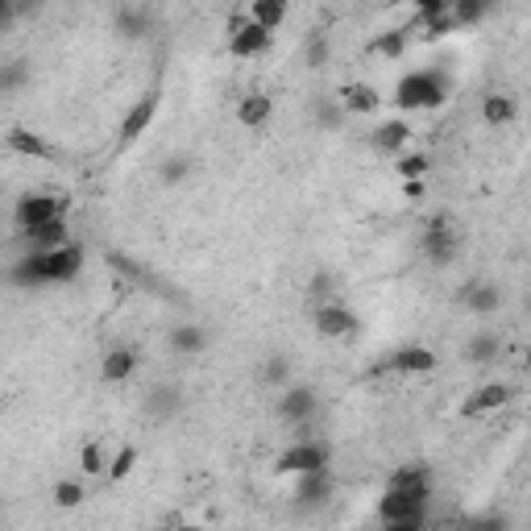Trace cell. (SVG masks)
Masks as SVG:
<instances>
[{"label": "cell", "mask_w": 531, "mask_h": 531, "mask_svg": "<svg viewBox=\"0 0 531 531\" xmlns=\"http://www.w3.org/2000/svg\"><path fill=\"white\" fill-rule=\"evenodd\" d=\"M444 96H449V83L436 71H411L399 79L395 88V104L407 108V113H419V108H440Z\"/></svg>", "instance_id": "3957f363"}, {"label": "cell", "mask_w": 531, "mask_h": 531, "mask_svg": "<svg viewBox=\"0 0 531 531\" xmlns=\"http://www.w3.org/2000/svg\"><path fill=\"white\" fill-rule=\"evenodd\" d=\"M507 399H511V386H507V382H490V386H482L478 395H473V399L465 403V415H486V411L502 407Z\"/></svg>", "instance_id": "9a60e30c"}, {"label": "cell", "mask_w": 531, "mask_h": 531, "mask_svg": "<svg viewBox=\"0 0 531 531\" xmlns=\"http://www.w3.org/2000/svg\"><path fill=\"white\" fill-rule=\"evenodd\" d=\"M270 113H274V104H270V96H262V92L245 96V100L237 104V121H241L245 129H258V125H266V121H270Z\"/></svg>", "instance_id": "2e32d148"}, {"label": "cell", "mask_w": 531, "mask_h": 531, "mask_svg": "<svg viewBox=\"0 0 531 531\" xmlns=\"http://www.w3.org/2000/svg\"><path fill=\"white\" fill-rule=\"evenodd\" d=\"M154 113H158V92H146L142 100L129 108V117H125V125H121V142H133V137H142V133L150 129Z\"/></svg>", "instance_id": "8fae6325"}, {"label": "cell", "mask_w": 531, "mask_h": 531, "mask_svg": "<svg viewBox=\"0 0 531 531\" xmlns=\"http://www.w3.org/2000/svg\"><path fill=\"white\" fill-rule=\"evenodd\" d=\"M266 46H270V30H266V25H258L254 17L229 25V50L237 54V59H258Z\"/></svg>", "instance_id": "8992f818"}, {"label": "cell", "mask_w": 531, "mask_h": 531, "mask_svg": "<svg viewBox=\"0 0 531 531\" xmlns=\"http://www.w3.org/2000/svg\"><path fill=\"white\" fill-rule=\"evenodd\" d=\"M469 357L473 361H494L498 357V337H478L469 345Z\"/></svg>", "instance_id": "484cf974"}, {"label": "cell", "mask_w": 531, "mask_h": 531, "mask_svg": "<svg viewBox=\"0 0 531 531\" xmlns=\"http://www.w3.org/2000/svg\"><path fill=\"white\" fill-rule=\"evenodd\" d=\"M171 345L183 349V353H200L204 349V332L200 328H179L175 337H171Z\"/></svg>", "instance_id": "cb8c5ba5"}, {"label": "cell", "mask_w": 531, "mask_h": 531, "mask_svg": "<svg viewBox=\"0 0 531 531\" xmlns=\"http://www.w3.org/2000/svg\"><path fill=\"white\" fill-rule=\"evenodd\" d=\"M79 465H83V473H108V453H104V444H83V453H79Z\"/></svg>", "instance_id": "7402d4cb"}, {"label": "cell", "mask_w": 531, "mask_h": 531, "mask_svg": "<svg viewBox=\"0 0 531 531\" xmlns=\"http://www.w3.org/2000/svg\"><path fill=\"white\" fill-rule=\"evenodd\" d=\"M150 411L162 419V415H175L179 411V390L175 386H158L154 395H150Z\"/></svg>", "instance_id": "603a6c76"}, {"label": "cell", "mask_w": 531, "mask_h": 531, "mask_svg": "<svg viewBox=\"0 0 531 531\" xmlns=\"http://www.w3.org/2000/svg\"><path fill=\"white\" fill-rule=\"evenodd\" d=\"M278 411H283V419H291V424H307V419L316 415V390L312 386H291L283 399H278Z\"/></svg>", "instance_id": "30bf717a"}, {"label": "cell", "mask_w": 531, "mask_h": 531, "mask_svg": "<svg viewBox=\"0 0 531 531\" xmlns=\"http://www.w3.org/2000/svg\"><path fill=\"white\" fill-rule=\"evenodd\" d=\"M374 50H378V54H390V59H395V54H403V34H390V38H382Z\"/></svg>", "instance_id": "f546056e"}, {"label": "cell", "mask_w": 531, "mask_h": 531, "mask_svg": "<svg viewBox=\"0 0 531 531\" xmlns=\"http://www.w3.org/2000/svg\"><path fill=\"white\" fill-rule=\"evenodd\" d=\"M287 378V361L283 357H274L270 361V370H266V382H283Z\"/></svg>", "instance_id": "1f68e13d"}, {"label": "cell", "mask_w": 531, "mask_h": 531, "mask_svg": "<svg viewBox=\"0 0 531 531\" xmlns=\"http://www.w3.org/2000/svg\"><path fill=\"white\" fill-rule=\"evenodd\" d=\"M249 17L274 34L278 25H283V17H287V0H249Z\"/></svg>", "instance_id": "d6986e66"}, {"label": "cell", "mask_w": 531, "mask_h": 531, "mask_svg": "<svg viewBox=\"0 0 531 531\" xmlns=\"http://www.w3.org/2000/svg\"><path fill=\"white\" fill-rule=\"evenodd\" d=\"M67 212V200L63 195H54V191H30V195H21L17 200V229H38L46 225V220H59Z\"/></svg>", "instance_id": "277c9868"}, {"label": "cell", "mask_w": 531, "mask_h": 531, "mask_svg": "<svg viewBox=\"0 0 531 531\" xmlns=\"http://www.w3.org/2000/svg\"><path fill=\"white\" fill-rule=\"evenodd\" d=\"M428 494H432V478L424 465H407L390 478L382 502H378V519L395 531H411V527H424L428 519Z\"/></svg>", "instance_id": "6da1fadb"}, {"label": "cell", "mask_w": 531, "mask_h": 531, "mask_svg": "<svg viewBox=\"0 0 531 531\" xmlns=\"http://www.w3.org/2000/svg\"><path fill=\"white\" fill-rule=\"evenodd\" d=\"M312 469H328V444L320 440H299L278 457V473H312Z\"/></svg>", "instance_id": "5b68a950"}, {"label": "cell", "mask_w": 531, "mask_h": 531, "mask_svg": "<svg viewBox=\"0 0 531 531\" xmlns=\"http://www.w3.org/2000/svg\"><path fill=\"white\" fill-rule=\"evenodd\" d=\"M17 237H21V245L30 249V254H38V249H54V245H63V241H67V225H63V216H59V220H46V225L25 229V233H17Z\"/></svg>", "instance_id": "7c38bea8"}, {"label": "cell", "mask_w": 531, "mask_h": 531, "mask_svg": "<svg viewBox=\"0 0 531 531\" xmlns=\"http://www.w3.org/2000/svg\"><path fill=\"white\" fill-rule=\"evenodd\" d=\"M374 104H378V92L370 88V83H349V88H341V108H345V113H370Z\"/></svg>", "instance_id": "ac0fdd59"}, {"label": "cell", "mask_w": 531, "mask_h": 531, "mask_svg": "<svg viewBox=\"0 0 531 531\" xmlns=\"http://www.w3.org/2000/svg\"><path fill=\"white\" fill-rule=\"evenodd\" d=\"M316 332L320 337H353L357 332V316L349 312V307H341L337 299H328V303H320L316 307Z\"/></svg>", "instance_id": "ba28073f"}, {"label": "cell", "mask_w": 531, "mask_h": 531, "mask_svg": "<svg viewBox=\"0 0 531 531\" xmlns=\"http://www.w3.org/2000/svg\"><path fill=\"white\" fill-rule=\"evenodd\" d=\"M407 137H411V129H407V121H386V125H378L374 129V150H382V154H395L399 158V150L407 146Z\"/></svg>", "instance_id": "4fadbf2b"}, {"label": "cell", "mask_w": 531, "mask_h": 531, "mask_svg": "<svg viewBox=\"0 0 531 531\" xmlns=\"http://www.w3.org/2000/svg\"><path fill=\"white\" fill-rule=\"evenodd\" d=\"M482 117H486L490 125H511V121H515V100H511V96H502V92L486 96Z\"/></svg>", "instance_id": "44dd1931"}, {"label": "cell", "mask_w": 531, "mask_h": 531, "mask_svg": "<svg viewBox=\"0 0 531 531\" xmlns=\"http://www.w3.org/2000/svg\"><path fill=\"white\" fill-rule=\"evenodd\" d=\"M9 150L13 154H25V158H50V146L42 142L38 133H30V129H13L9 133Z\"/></svg>", "instance_id": "ffe728a7"}, {"label": "cell", "mask_w": 531, "mask_h": 531, "mask_svg": "<svg viewBox=\"0 0 531 531\" xmlns=\"http://www.w3.org/2000/svg\"><path fill=\"white\" fill-rule=\"evenodd\" d=\"M54 502H59V507H79V502H83V490H79L75 482H59V486H54Z\"/></svg>", "instance_id": "d4e9b609"}, {"label": "cell", "mask_w": 531, "mask_h": 531, "mask_svg": "<svg viewBox=\"0 0 531 531\" xmlns=\"http://www.w3.org/2000/svg\"><path fill=\"white\" fill-rule=\"evenodd\" d=\"M13 21V9H9V0H0V25H9Z\"/></svg>", "instance_id": "836d02e7"}, {"label": "cell", "mask_w": 531, "mask_h": 531, "mask_svg": "<svg viewBox=\"0 0 531 531\" xmlns=\"http://www.w3.org/2000/svg\"><path fill=\"white\" fill-rule=\"evenodd\" d=\"M378 370H390V374H428V370H436V353L424 349V345H407V349H395L390 357H382Z\"/></svg>", "instance_id": "9c48e42d"}, {"label": "cell", "mask_w": 531, "mask_h": 531, "mask_svg": "<svg viewBox=\"0 0 531 531\" xmlns=\"http://www.w3.org/2000/svg\"><path fill=\"white\" fill-rule=\"evenodd\" d=\"M457 245H461V237H457V229H453L449 216H436L432 225L424 229V254H428L432 262H449V258L457 254Z\"/></svg>", "instance_id": "52a82bcc"}, {"label": "cell", "mask_w": 531, "mask_h": 531, "mask_svg": "<svg viewBox=\"0 0 531 531\" xmlns=\"http://www.w3.org/2000/svg\"><path fill=\"white\" fill-rule=\"evenodd\" d=\"M307 59H312V67H320L328 59V38H316L312 46H307Z\"/></svg>", "instance_id": "4dcf8cb0"}, {"label": "cell", "mask_w": 531, "mask_h": 531, "mask_svg": "<svg viewBox=\"0 0 531 531\" xmlns=\"http://www.w3.org/2000/svg\"><path fill=\"white\" fill-rule=\"evenodd\" d=\"M83 270V249L75 241H63L54 249H38V254H25L9 278L17 287H54V283H71Z\"/></svg>", "instance_id": "7a4b0ae2"}, {"label": "cell", "mask_w": 531, "mask_h": 531, "mask_svg": "<svg viewBox=\"0 0 531 531\" xmlns=\"http://www.w3.org/2000/svg\"><path fill=\"white\" fill-rule=\"evenodd\" d=\"M461 299H465V307H473V312H494V307L502 303V291L494 283H469L461 291Z\"/></svg>", "instance_id": "e0dca14e"}, {"label": "cell", "mask_w": 531, "mask_h": 531, "mask_svg": "<svg viewBox=\"0 0 531 531\" xmlns=\"http://www.w3.org/2000/svg\"><path fill=\"white\" fill-rule=\"evenodd\" d=\"M183 171H187V162H183V158H175V162H171V171H162V175H166V179H179Z\"/></svg>", "instance_id": "d6a6232c"}, {"label": "cell", "mask_w": 531, "mask_h": 531, "mask_svg": "<svg viewBox=\"0 0 531 531\" xmlns=\"http://www.w3.org/2000/svg\"><path fill=\"white\" fill-rule=\"evenodd\" d=\"M428 171V158L424 154H407V158H399V175L403 179H419Z\"/></svg>", "instance_id": "4316f807"}, {"label": "cell", "mask_w": 531, "mask_h": 531, "mask_svg": "<svg viewBox=\"0 0 531 531\" xmlns=\"http://www.w3.org/2000/svg\"><path fill=\"white\" fill-rule=\"evenodd\" d=\"M137 370V353L133 349H113L104 357V366H100V378L104 382H129Z\"/></svg>", "instance_id": "5bb4252c"}, {"label": "cell", "mask_w": 531, "mask_h": 531, "mask_svg": "<svg viewBox=\"0 0 531 531\" xmlns=\"http://www.w3.org/2000/svg\"><path fill=\"white\" fill-rule=\"evenodd\" d=\"M415 9L424 13V21H432L440 13H449V0H415Z\"/></svg>", "instance_id": "f1b7e54d"}, {"label": "cell", "mask_w": 531, "mask_h": 531, "mask_svg": "<svg viewBox=\"0 0 531 531\" xmlns=\"http://www.w3.org/2000/svg\"><path fill=\"white\" fill-rule=\"evenodd\" d=\"M478 5H482V9H486V13H490V9H494V5H498V0H478Z\"/></svg>", "instance_id": "e575fe53"}, {"label": "cell", "mask_w": 531, "mask_h": 531, "mask_svg": "<svg viewBox=\"0 0 531 531\" xmlns=\"http://www.w3.org/2000/svg\"><path fill=\"white\" fill-rule=\"evenodd\" d=\"M133 465H137V449H129V444H125V449L117 453V461H113V469H108V478H117V482H121Z\"/></svg>", "instance_id": "83f0119b"}]
</instances>
